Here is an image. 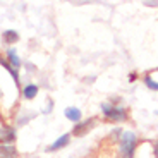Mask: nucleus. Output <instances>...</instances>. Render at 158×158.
<instances>
[{
    "instance_id": "1",
    "label": "nucleus",
    "mask_w": 158,
    "mask_h": 158,
    "mask_svg": "<svg viewBox=\"0 0 158 158\" xmlns=\"http://www.w3.org/2000/svg\"><path fill=\"white\" fill-rule=\"evenodd\" d=\"M100 110L105 120L114 124H120L129 120V108L120 105L118 102H103L100 105Z\"/></svg>"
},
{
    "instance_id": "5",
    "label": "nucleus",
    "mask_w": 158,
    "mask_h": 158,
    "mask_svg": "<svg viewBox=\"0 0 158 158\" xmlns=\"http://www.w3.org/2000/svg\"><path fill=\"white\" fill-rule=\"evenodd\" d=\"M5 60H7V64L12 69H16V71H19L21 65H23V60L17 55V50L14 47H9L7 50H5Z\"/></svg>"
},
{
    "instance_id": "4",
    "label": "nucleus",
    "mask_w": 158,
    "mask_h": 158,
    "mask_svg": "<svg viewBox=\"0 0 158 158\" xmlns=\"http://www.w3.org/2000/svg\"><path fill=\"white\" fill-rule=\"evenodd\" d=\"M16 139H17L16 127L9 126V124H0V143H4V144H14Z\"/></svg>"
},
{
    "instance_id": "12",
    "label": "nucleus",
    "mask_w": 158,
    "mask_h": 158,
    "mask_svg": "<svg viewBox=\"0 0 158 158\" xmlns=\"http://www.w3.org/2000/svg\"><path fill=\"white\" fill-rule=\"evenodd\" d=\"M143 5H146V7H158V2L156 0H144Z\"/></svg>"
},
{
    "instance_id": "9",
    "label": "nucleus",
    "mask_w": 158,
    "mask_h": 158,
    "mask_svg": "<svg viewBox=\"0 0 158 158\" xmlns=\"http://www.w3.org/2000/svg\"><path fill=\"white\" fill-rule=\"evenodd\" d=\"M64 115H65V118L67 120H71V122L77 124L83 120V112H81V108L77 107H67L65 110H64Z\"/></svg>"
},
{
    "instance_id": "8",
    "label": "nucleus",
    "mask_w": 158,
    "mask_h": 158,
    "mask_svg": "<svg viewBox=\"0 0 158 158\" xmlns=\"http://www.w3.org/2000/svg\"><path fill=\"white\" fill-rule=\"evenodd\" d=\"M0 158H19V150L16 148V144L0 143Z\"/></svg>"
},
{
    "instance_id": "11",
    "label": "nucleus",
    "mask_w": 158,
    "mask_h": 158,
    "mask_svg": "<svg viewBox=\"0 0 158 158\" xmlns=\"http://www.w3.org/2000/svg\"><path fill=\"white\" fill-rule=\"evenodd\" d=\"M143 83H144V86H146L148 89H151V91H158V81L150 74V72L143 76Z\"/></svg>"
},
{
    "instance_id": "2",
    "label": "nucleus",
    "mask_w": 158,
    "mask_h": 158,
    "mask_svg": "<svg viewBox=\"0 0 158 158\" xmlns=\"http://www.w3.org/2000/svg\"><path fill=\"white\" fill-rule=\"evenodd\" d=\"M117 148L120 158H136V153H138V148H139L138 134L131 129L124 131L122 136L117 141Z\"/></svg>"
},
{
    "instance_id": "3",
    "label": "nucleus",
    "mask_w": 158,
    "mask_h": 158,
    "mask_svg": "<svg viewBox=\"0 0 158 158\" xmlns=\"http://www.w3.org/2000/svg\"><path fill=\"white\" fill-rule=\"evenodd\" d=\"M96 124V117H89V118H83L81 122L74 124V129H72L71 136H76V138H81V136L88 134Z\"/></svg>"
},
{
    "instance_id": "16",
    "label": "nucleus",
    "mask_w": 158,
    "mask_h": 158,
    "mask_svg": "<svg viewBox=\"0 0 158 158\" xmlns=\"http://www.w3.org/2000/svg\"><path fill=\"white\" fill-rule=\"evenodd\" d=\"M155 115H158V110H155Z\"/></svg>"
},
{
    "instance_id": "13",
    "label": "nucleus",
    "mask_w": 158,
    "mask_h": 158,
    "mask_svg": "<svg viewBox=\"0 0 158 158\" xmlns=\"http://www.w3.org/2000/svg\"><path fill=\"white\" fill-rule=\"evenodd\" d=\"M136 79H138V72H131V74L127 76V81H129V83H134Z\"/></svg>"
},
{
    "instance_id": "10",
    "label": "nucleus",
    "mask_w": 158,
    "mask_h": 158,
    "mask_svg": "<svg viewBox=\"0 0 158 158\" xmlns=\"http://www.w3.org/2000/svg\"><path fill=\"white\" fill-rule=\"evenodd\" d=\"M2 40H4V43L5 45H16L17 41L21 40V36H19V33L16 31V29H5L4 33H2Z\"/></svg>"
},
{
    "instance_id": "6",
    "label": "nucleus",
    "mask_w": 158,
    "mask_h": 158,
    "mask_svg": "<svg viewBox=\"0 0 158 158\" xmlns=\"http://www.w3.org/2000/svg\"><path fill=\"white\" fill-rule=\"evenodd\" d=\"M69 143H71V134H69V132H65V134L59 136V138H57L55 141L52 143L50 146L45 148V151H47V153H53V151H59V150H62V148L67 146Z\"/></svg>"
},
{
    "instance_id": "15",
    "label": "nucleus",
    "mask_w": 158,
    "mask_h": 158,
    "mask_svg": "<svg viewBox=\"0 0 158 158\" xmlns=\"http://www.w3.org/2000/svg\"><path fill=\"white\" fill-rule=\"evenodd\" d=\"M153 146H155V158H158V141L155 143Z\"/></svg>"
},
{
    "instance_id": "14",
    "label": "nucleus",
    "mask_w": 158,
    "mask_h": 158,
    "mask_svg": "<svg viewBox=\"0 0 158 158\" xmlns=\"http://www.w3.org/2000/svg\"><path fill=\"white\" fill-rule=\"evenodd\" d=\"M52 108H53V102H52V100H48V105H47V108H45V114L52 112Z\"/></svg>"
},
{
    "instance_id": "7",
    "label": "nucleus",
    "mask_w": 158,
    "mask_h": 158,
    "mask_svg": "<svg viewBox=\"0 0 158 158\" xmlns=\"http://www.w3.org/2000/svg\"><path fill=\"white\" fill-rule=\"evenodd\" d=\"M40 93V86L36 83H28L21 88V95L24 100H35Z\"/></svg>"
}]
</instances>
